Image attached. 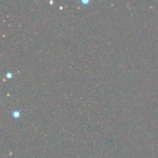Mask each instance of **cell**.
Masks as SVG:
<instances>
[{"instance_id":"1","label":"cell","mask_w":158,"mask_h":158,"mask_svg":"<svg viewBox=\"0 0 158 158\" xmlns=\"http://www.w3.org/2000/svg\"><path fill=\"white\" fill-rule=\"evenodd\" d=\"M19 115H20V114H19V112L13 113V116L15 117V118H17V117H19Z\"/></svg>"},{"instance_id":"2","label":"cell","mask_w":158,"mask_h":158,"mask_svg":"<svg viewBox=\"0 0 158 158\" xmlns=\"http://www.w3.org/2000/svg\"><path fill=\"white\" fill-rule=\"evenodd\" d=\"M6 77H9V78H10V77H12V75H11V73H7L6 74Z\"/></svg>"}]
</instances>
